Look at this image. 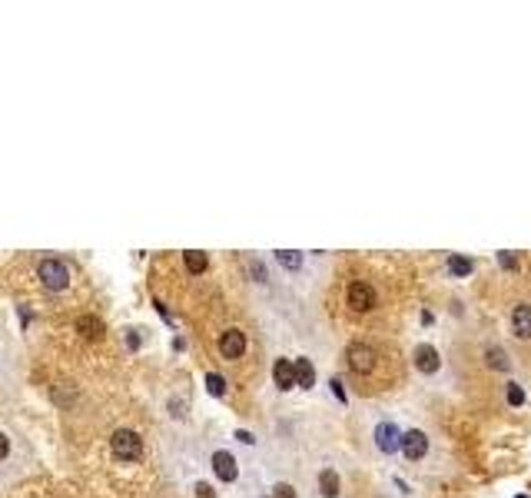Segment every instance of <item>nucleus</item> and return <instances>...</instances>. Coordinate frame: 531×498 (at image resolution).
Listing matches in <instances>:
<instances>
[{
  "label": "nucleus",
  "instance_id": "obj_1",
  "mask_svg": "<svg viewBox=\"0 0 531 498\" xmlns=\"http://www.w3.org/2000/svg\"><path fill=\"white\" fill-rule=\"evenodd\" d=\"M110 452L117 455L120 462H137L140 455H143V438L133 429H117L113 438H110Z\"/></svg>",
  "mask_w": 531,
  "mask_h": 498
},
{
  "label": "nucleus",
  "instance_id": "obj_2",
  "mask_svg": "<svg viewBox=\"0 0 531 498\" xmlns=\"http://www.w3.org/2000/svg\"><path fill=\"white\" fill-rule=\"evenodd\" d=\"M37 276H40V283H44L50 292H63V289L70 286V272H67V266H63L60 259H44L40 269H37Z\"/></svg>",
  "mask_w": 531,
  "mask_h": 498
},
{
  "label": "nucleus",
  "instance_id": "obj_3",
  "mask_svg": "<svg viewBox=\"0 0 531 498\" xmlns=\"http://www.w3.org/2000/svg\"><path fill=\"white\" fill-rule=\"evenodd\" d=\"M346 359H349L352 372L365 376V372H372V369H376V349L369 346V342H352V346L346 349Z\"/></svg>",
  "mask_w": 531,
  "mask_h": 498
},
{
  "label": "nucleus",
  "instance_id": "obj_4",
  "mask_svg": "<svg viewBox=\"0 0 531 498\" xmlns=\"http://www.w3.org/2000/svg\"><path fill=\"white\" fill-rule=\"evenodd\" d=\"M349 306L355 313H369L376 306V289L369 286V283H362V279H355L349 286Z\"/></svg>",
  "mask_w": 531,
  "mask_h": 498
},
{
  "label": "nucleus",
  "instance_id": "obj_5",
  "mask_svg": "<svg viewBox=\"0 0 531 498\" xmlns=\"http://www.w3.org/2000/svg\"><path fill=\"white\" fill-rule=\"evenodd\" d=\"M219 352H223V359H239L246 352V332L226 329L219 335Z\"/></svg>",
  "mask_w": 531,
  "mask_h": 498
},
{
  "label": "nucleus",
  "instance_id": "obj_6",
  "mask_svg": "<svg viewBox=\"0 0 531 498\" xmlns=\"http://www.w3.org/2000/svg\"><path fill=\"white\" fill-rule=\"evenodd\" d=\"M376 445H379V452L392 455L395 449H402V435H398V429L392 422H379L376 425Z\"/></svg>",
  "mask_w": 531,
  "mask_h": 498
},
{
  "label": "nucleus",
  "instance_id": "obj_7",
  "mask_svg": "<svg viewBox=\"0 0 531 498\" xmlns=\"http://www.w3.org/2000/svg\"><path fill=\"white\" fill-rule=\"evenodd\" d=\"M402 452H405L409 462H419V458L428 452V438H425V432H419V429L405 432V435H402Z\"/></svg>",
  "mask_w": 531,
  "mask_h": 498
},
{
  "label": "nucleus",
  "instance_id": "obj_8",
  "mask_svg": "<svg viewBox=\"0 0 531 498\" xmlns=\"http://www.w3.org/2000/svg\"><path fill=\"white\" fill-rule=\"evenodd\" d=\"M212 472L219 475V482H236L239 468H236V458L229 452H216L212 455Z\"/></svg>",
  "mask_w": 531,
  "mask_h": 498
},
{
  "label": "nucleus",
  "instance_id": "obj_9",
  "mask_svg": "<svg viewBox=\"0 0 531 498\" xmlns=\"http://www.w3.org/2000/svg\"><path fill=\"white\" fill-rule=\"evenodd\" d=\"M76 332H80L83 339L96 342V339H103L106 326H103V319H100V316H80V319H76Z\"/></svg>",
  "mask_w": 531,
  "mask_h": 498
},
{
  "label": "nucleus",
  "instance_id": "obj_10",
  "mask_svg": "<svg viewBox=\"0 0 531 498\" xmlns=\"http://www.w3.org/2000/svg\"><path fill=\"white\" fill-rule=\"evenodd\" d=\"M273 376H276V385H279L283 392L296 389V365L289 363V359H279V363L273 365Z\"/></svg>",
  "mask_w": 531,
  "mask_h": 498
},
{
  "label": "nucleus",
  "instance_id": "obj_11",
  "mask_svg": "<svg viewBox=\"0 0 531 498\" xmlns=\"http://www.w3.org/2000/svg\"><path fill=\"white\" fill-rule=\"evenodd\" d=\"M415 365L422 369L425 376L439 372V352H435L432 346H419V349H415Z\"/></svg>",
  "mask_w": 531,
  "mask_h": 498
},
{
  "label": "nucleus",
  "instance_id": "obj_12",
  "mask_svg": "<svg viewBox=\"0 0 531 498\" xmlns=\"http://www.w3.org/2000/svg\"><path fill=\"white\" fill-rule=\"evenodd\" d=\"M512 326H515V332L521 339H531V306H515Z\"/></svg>",
  "mask_w": 531,
  "mask_h": 498
},
{
  "label": "nucleus",
  "instance_id": "obj_13",
  "mask_svg": "<svg viewBox=\"0 0 531 498\" xmlns=\"http://www.w3.org/2000/svg\"><path fill=\"white\" fill-rule=\"evenodd\" d=\"M296 385L299 389H312L316 385V369H312V363L309 359H296Z\"/></svg>",
  "mask_w": 531,
  "mask_h": 498
},
{
  "label": "nucleus",
  "instance_id": "obj_14",
  "mask_svg": "<svg viewBox=\"0 0 531 498\" xmlns=\"http://www.w3.org/2000/svg\"><path fill=\"white\" fill-rule=\"evenodd\" d=\"M183 263H186V269L193 272V276H199V272H206V266H210V259H206V253H199V249H186V253H183Z\"/></svg>",
  "mask_w": 531,
  "mask_h": 498
},
{
  "label": "nucleus",
  "instance_id": "obj_15",
  "mask_svg": "<svg viewBox=\"0 0 531 498\" xmlns=\"http://www.w3.org/2000/svg\"><path fill=\"white\" fill-rule=\"evenodd\" d=\"M319 492H322V498H335V495H339V475H335L332 468H326V472L319 475Z\"/></svg>",
  "mask_w": 531,
  "mask_h": 498
},
{
  "label": "nucleus",
  "instance_id": "obj_16",
  "mask_svg": "<svg viewBox=\"0 0 531 498\" xmlns=\"http://www.w3.org/2000/svg\"><path fill=\"white\" fill-rule=\"evenodd\" d=\"M445 266H448V272H452V276H469V272H471V259H469V256H458V253H452Z\"/></svg>",
  "mask_w": 531,
  "mask_h": 498
},
{
  "label": "nucleus",
  "instance_id": "obj_17",
  "mask_svg": "<svg viewBox=\"0 0 531 498\" xmlns=\"http://www.w3.org/2000/svg\"><path fill=\"white\" fill-rule=\"evenodd\" d=\"M276 259H279L286 269H299V266H303V253H296V249H279Z\"/></svg>",
  "mask_w": 531,
  "mask_h": 498
},
{
  "label": "nucleus",
  "instance_id": "obj_18",
  "mask_svg": "<svg viewBox=\"0 0 531 498\" xmlns=\"http://www.w3.org/2000/svg\"><path fill=\"white\" fill-rule=\"evenodd\" d=\"M485 359H488V365H491V369H498V372H505V369H508V356H505V349H488L485 352Z\"/></svg>",
  "mask_w": 531,
  "mask_h": 498
},
{
  "label": "nucleus",
  "instance_id": "obj_19",
  "mask_svg": "<svg viewBox=\"0 0 531 498\" xmlns=\"http://www.w3.org/2000/svg\"><path fill=\"white\" fill-rule=\"evenodd\" d=\"M206 389H210L212 395H223V392H226V379L216 376V372H210V376H206Z\"/></svg>",
  "mask_w": 531,
  "mask_h": 498
},
{
  "label": "nucleus",
  "instance_id": "obj_20",
  "mask_svg": "<svg viewBox=\"0 0 531 498\" xmlns=\"http://www.w3.org/2000/svg\"><path fill=\"white\" fill-rule=\"evenodd\" d=\"M498 263H501V269H518V266H521V263H518V256H515V253H508V249H505V253H498Z\"/></svg>",
  "mask_w": 531,
  "mask_h": 498
},
{
  "label": "nucleus",
  "instance_id": "obj_21",
  "mask_svg": "<svg viewBox=\"0 0 531 498\" xmlns=\"http://www.w3.org/2000/svg\"><path fill=\"white\" fill-rule=\"evenodd\" d=\"M521 402H525V392H521V385L512 382V385H508V406H521Z\"/></svg>",
  "mask_w": 531,
  "mask_h": 498
},
{
  "label": "nucleus",
  "instance_id": "obj_22",
  "mask_svg": "<svg viewBox=\"0 0 531 498\" xmlns=\"http://www.w3.org/2000/svg\"><path fill=\"white\" fill-rule=\"evenodd\" d=\"M273 498H296V488H292L289 482H279L273 488Z\"/></svg>",
  "mask_w": 531,
  "mask_h": 498
},
{
  "label": "nucleus",
  "instance_id": "obj_23",
  "mask_svg": "<svg viewBox=\"0 0 531 498\" xmlns=\"http://www.w3.org/2000/svg\"><path fill=\"white\" fill-rule=\"evenodd\" d=\"M196 498H216V492H212V485L199 482V485H196Z\"/></svg>",
  "mask_w": 531,
  "mask_h": 498
},
{
  "label": "nucleus",
  "instance_id": "obj_24",
  "mask_svg": "<svg viewBox=\"0 0 531 498\" xmlns=\"http://www.w3.org/2000/svg\"><path fill=\"white\" fill-rule=\"evenodd\" d=\"M329 385H332V392H335V399H339V402H346V389H342V382H339V379H332V382H329Z\"/></svg>",
  "mask_w": 531,
  "mask_h": 498
},
{
  "label": "nucleus",
  "instance_id": "obj_25",
  "mask_svg": "<svg viewBox=\"0 0 531 498\" xmlns=\"http://www.w3.org/2000/svg\"><path fill=\"white\" fill-rule=\"evenodd\" d=\"M7 452H10V438L0 432V458H7Z\"/></svg>",
  "mask_w": 531,
  "mask_h": 498
},
{
  "label": "nucleus",
  "instance_id": "obj_26",
  "mask_svg": "<svg viewBox=\"0 0 531 498\" xmlns=\"http://www.w3.org/2000/svg\"><path fill=\"white\" fill-rule=\"evenodd\" d=\"M236 438H239V442H246V445H253V442H256V438L249 435V432H243V429H239V432H236Z\"/></svg>",
  "mask_w": 531,
  "mask_h": 498
},
{
  "label": "nucleus",
  "instance_id": "obj_27",
  "mask_svg": "<svg viewBox=\"0 0 531 498\" xmlns=\"http://www.w3.org/2000/svg\"><path fill=\"white\" fill-rule=\"evenodd\" d=\"M518 498H528V495H518Z\"/></svg>",
  "mask_w": 531,
  "mask_h": 498
}]
</instances>
